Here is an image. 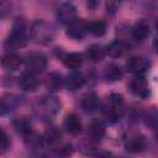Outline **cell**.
<instances>
[{
  "mask_svg": "<svg viewBox=\"0 0 158 158\" xmlns=\"http://www.w3.org/2000/svg\"><path fill=\"white\" fill-rule=\"evenodd\" d=\"M125 112V102L120 94H111L107 99L106 107H105V115L106 117L115 122L122 117Z\"/></svg>",
  "mask_w": 158,
  "mask_h": 158,
  "instance_id": "6da1fadb",
  "label": "cell"
},
{
  "mask_svg": "<svg viewBox=\"0 0 158 158\" xmlns=\"http://www.w3.org/2000/svg\"><path fill=\"white\" fill-rule=\"evenodd\" d=\"M25 32H26V23L23 19H16V21L12 25L11 35L6 42V44L10 46H22L25 43Z\"/></svg>",
  "mask_w": 158,
  "mask_h": 158,
  "instance_id": "7a4b0ae2",
  "label": "cell"
},
{
  "mask_svg": "<svg viewBox=\"0 0 158 158\" xmlns=\"http://www.w3.org/2000/svg\"><path fill=\"white\" fill-rule=\"evenodd\" d=\"M47 65V59L43 54L41 53H31L27 57L26 60V69L31 74H38L42 73L46 69Z\"/></svg>",
  "mask_w": 158,
  "mask_h": 158,
  "instance_id": "3957f363",
  "label": "cell"
},
{
  "mask_svg": "<svg viewBox=\"0 0 158 158\" xmlns=\"http://www.w3.org/2000/svg\"><path fill=\"white\" fill-rule=\"evenodd\" d=\"M57 17L62 23L70 25L72 22H74L77 20V10H75L74 5H72L69 2H64L60 6H58Z\"/></svg>",
  "mask_w": 158,
  "mask_h": 158,
  "instance_id": "277c9868",
  "label": "cell"
},
{
  "mask_svg": "<svg viewBox=\"0 0 158 158\" xmlns=\"http://www.w3.org/2000/svg\"><path fill=\"white\" fill-rule=\"evenodd\" d=\"M88 26H89V23H86L83 19H77L74 22L68 25L67 36L73 40H79L86 33V31H89Z\"/></svg>",
  "mask_w": 158,
  "mask_h": 158,
  "instance_id": "5b68a950",
  "label": "cell"
},
{
  "mask_svg": "<svg viewBox=\"0 0 158 158\" xmlns=\"http://www.w3.org/2000/svg\"><path fill=\"white\" fill-rule=\"evenodd\" d=\"M130 89L132 91V94H135L136 96H139V98H147L148 94H149V90H148V84H147V80L143 75H137L132 79L131 81V85H130Z\"/></svg>",
  "mask_w": 158,
  "mask_h": 158,
  "instance_id": "8992f818",
  "label": "cell"
},
{
  "mask_svg": "<svg viewBox=\"0 0 158 158\" xmlns=\"http://www.w3.org/2000/svg\"><path fill=\"white\" fill-rule=\"evenodd\" d=\"M148 60L141 56H132L128 58L127 63H126V67L128 69V72L131 73H136L139 75V73H143L146 69H148Z\"/></svg>",
  "mask_w": 158,
  "mask_h": 158,
  "instance_id": "52a82bcc",
  "label": "cell"
},
{
  "mask_svg": "<svg viewBox=\"0 0 158 158\" xmlns=\"http://www.w3.org/2000/svg\"><path fill=\"white\" fill-rule=\"evenodd\" d=\"M128 49V44L123 41H114L111 42L106 48H105V52L106 54H109L110 57L112 58H120L122 57Z\"/></svg>",
  "mask_w": 158,
  "mask_h": 158,
  "instance_id": "ba28073f",
  "label": "cell"
},
{
  "mask_svg": "<svg viewBox=\"0 0 158 158\" xmlns=\"http://www.w3.org/2000/svg\"><path fill=\"white\" fill-rule=\"evenodd\" d=\"M148 36H149V25L144 20L137 21L132 27V37L138 42H142Z\"/></svg>",
  "mask_w": 158,
  "mask_h": 158,
  "instance_id": "9c48e42d",
  "label": "cell"
},
{
  "mask_svg": "<svg viewBox=\"0 0 158 158\" xmlns=\"http://www.w3.org/2000/svg\"><path fill=\"white\" fill-rule=\"evenodd\" d=\"M64 128L68 133L70 135H78L81 131V122L79 120V117L75 114H69L65 116L64 120Z\"/></svg>",
  "mask_w": 158,
  "mask_h": 158,
  "instance_id": "30bf717a",
  "label": "cell"
},
{
  "mask_svg": "<svg viewBox=\"0 0 158 158\" xmlns=\"http://www.w3.org/2000/svg\"><path fill=\"white\" fill-rule=\"evenodd\" d=\"M85 83V79L83 77V74L80 72H72L68 74L67 79H65V86L68 90H77L79 88H81Z\"/></svg>",
  "mask_w": 158,
  "mask_h": 158,
  "instance_id": "8fae6325",
  "label": "cell"
},
{
  "mask_svg": "<svg viewBox=\"0 0 158 158\" xmlns=\"http://www.w3.org/2000/svg\"><path fill=\"white\" fill-rule=\"evenodd\" d=\"M81 107L84 109L85 112H88V114H94V112H96V111L99 110V107H100V100H99V98H98L94 93L88 94V95L83 99V101H81Z\"/></svg>",
  "mask_w": 158,
  "mask_h": 158,
  "instance_id": "7c38bea8",
  "label": "cell"
},
{
  "mask_svg": "<svg viewBox=\"0 0 158 158\" xmlns=\"http://www.w3.org/2000/svg\"><path fill=\"white\" fill-rule=\"evenodd\" d=\"M38 79L35 77V74H31L28 72L23 73L20 78V86L26 91H35L38 88Z\"/></svg>",
  "mask_w": 158,
  "mask_h": 158,
  "instance_id": "4fadbf2b",
  "label": "cell"
},
{
  "mask_svg": "<svg viewBox=\"0 0 158 158\" xmlns=\"http://www.w3.org/2000/svg\"><path fill=\"white\" fill-rule=\"evenodd\" d=\"M62 85H63V79H62V75L58 73H49L44 79L46 89H48L52 93L60 90Z\"/></svg>",
  "mask_w": 158,
  "mask_h": 158,
  "instance_id": "5bb4252c",
  "label": "cell"
},
{
  "mask_svg": "<svg viewBox=\"0 0 158 158\" xmlns=\"http://www.w3.org/2000/svg\"><path fill=\"white\" fill-rule=\"evenodd\" d=\"M146 141L142 136H132L125 144V148L130 153H138L144 149Z\"/></svg>",
  "mask_w": 158,
  "mask_h": 158,
  "instance_id": "9a60e30c",
  "label": "cell"
},
{
  "mask_svg": "<svg viewBox=\"0 0 158 158\" xmlns=\"http://www.w3.org/2000/svg\"><path fill=\"white\" fill-rule=\"evenodd\" d=\"M1 64H2V67L6 70L14 72V70H17L20 68V65H21V58L17 54H15V53H6L2 57Z\"/></svg>",
  "mask_w": 158,
  "mask_h": 158,
  "instance_id": "2e32d148",
  "label": "cell"
},
{
  "mask_svg": "<svg viewBox=\"0 0 158 158\" xmlns=\"http://www.w3.org/2000/svg\"><path fill=\"white\" fill-rule=\"evenodd\" d=\"M105 49L100 44H91L86 49V57L91 62H100L105 56Z\"/></svg>",
  "mask_w": 158,
  "mask_h": 158,
  "instance_id": "e0dca14e",
  "label": "cell"
},
{
  "mask_svg": "<svg viewBox=\"0 0 158 158\" xmlns=\"http://www.w3.org/2000/svg\"><path fill=\"white\" fill-rule=\"evenodd\" d=\"M63 63H64V65H65L67 68L75 70V69H78V68L81 65V63H83V56H81L80 53H69V54H67V56L64 57Z\"/></svg>",
  "mask_w": 158,
  "mask_h": 158,
  "instance_id": "ac0fdd59",
  "label": "cell"
},
{
  "mask_svg": "<svg viewBox=\"0 0 158 158\" xmlns=\"http://www.w3.org/2000/svg\"><path fill=\"white\" fill-rule=\"evenodd\" d=\"M105 133V128L102 126L101 122L99 121H94L89 125V128H88V135L91 139H100Z\"/></svg>",
  "mask_w": 158,
  "mask_h": 158,
  "instance_id": "d6986e66",
  "label": "cell"
},
{
  "mask_svg": "<svg viewBox=\"0 0 158 158\" xmlns=\"http://www.w3.org/2000/svg\"><path fill=\"white\" fill-rule=\"evenodd\" d=\"M106 28H107L106 22H105V21H101V20L90 22L89 26H88L89 32L93 33V35L96 36V37H101V36H104L105 32H106Z\"/></svg>",
  "mask_w": 158,
  "mask_h": 158,
  "instance_id": "ffe728a7",
  "label": "cell"
},
{
  "mask_svg": "<svg viewBox=\"0 0 158 158\" xmlns=\"http://www.w3.org/2000/svg\"><path fill=\"white\" fill-rule=\"evenodd\" d=\"M122 77V72H121V68L116 64H111L106 68V72H105V78L109 80V81H116V80H120Z\"/></svg>",
  "mask_w": 158,
  "mask_h": 158,
  "instance_id": "44dd1931",
  "label": "cell"
},
{
  "mask_svg": "<svg viewBox=\"0 0 158 158\" xmlns=\"http://www.w3.org/2000/svg\"><path fill=\"white\" fill-rule=\"evenodd\" d=\"M44 141L48 144H56L60 141V132L57 127H49L44 133Z\"/></svg>",
  "mask_w": 158,
  "mask_h": 158,
  "instance_id": "7402d4cb",
  "label": "cell"
},
{
  "mask_svg": "<svg viewBox=\"0 0 158 158\" xmlns=\"http://www.w3.org/2000/svg\"><path fill=\"white\" fill-rule=\"evenodd\" d=\"M144 123L151 128H158V110L152 109L144 116Z\"/></svg>",
  "mask_w": 158,
  "mask_h": 158,
  "instance_id": "603a6c76",
  "label": "cell"
},
{
  "mask_svg": "<svg viewBox=\"0 0 158 158\" xmlns=\"http://www.w3.org/2000/svg\"><path fill=\"white\" fill-rule=\"evenodd\" d=\"M15 127H16V130L19 131V132H21L22 135H27V133H30V132H32V130H31V123L27 121V120H25V118H19L17 121H15Z\"/></svg>",
  "mask_w": 158,
  "mask_h": 158,
  "instance_id": "cb8c5ba5",
  "label": "cell"
},
{
  "mask_svg": "<svg viewBox=\"0 0 158 158\" xmlns=\"http://www.w3.org/2000/svg\"><path fill=\"white\" fill-rule=\"evenodd\" d=\"M25 137H26V143H27V144H30V146H32V147H35V148L40 147V146H41V143H42V138H41L38 135L33 133V132L27 133Z\"/></svg>",
  "mask_w": 158,
  "mask_h": 158,
  "instance_id": "d4e9b609",
  "label": "cell"
},
{
  "mask_svg": "<svg viewBox=\"0 0 158 158\" xmlns=\"http://www.w3.org/2000/svg\"><path fill=\"white\" fill-rule=\"evenodd\" d=\"M10 148V138L7 137V135L5 133L4 130H1V135H0V153L4 154L9 151Z\"/></svg>",
  "mask_w": 158,
  "mask_h": 158,
  "instance_id": "484cf974",
  "label": "cell"
},
{
  "mask_svg": "<svg viewBox=\"0 0 158 158\" xmlns=\"http://www.w3.org/2000/svg\"><path fill=\"white\" fill-rule=\"evenodd\" d=\"M72 153H73V147H72L70 144H65V146L62 147V148L59 149V152H58V154H59L60 157H63V158L69 157Z\"/></svg>",
  "mask_w": 158,
  "mask_h": 158,
  "instance_id": "4316f807",
  "label": "cell"
},
{
  "mask_svg": "<svg viewBox=\"0 0 158 158\" xmlns=\"http://www.w3.org/2000/svg\"><path fill=\"white\" fill-rule=\"evenodd\" d=\"M153 46H154V49H156V52L158 53V38L154 41V43H153Z\"/></svg>",
  "mask_w": 158,
  "mask_h": 158,
  "instance_id": "83f0119b",
  "label": "cell"
},
{
  "mask_svg": "<svg viewBox=\"0 0 158 158\" xmlns=\"http://www.w3.org/2000/svg\"><path fill=\"white\" fill-rule=\"evenodd\" d=\"M156 137H157V139H158V128H157V133H156Z\"/></svg>",
  "mask_w": 158,
  "mask_h": 158,
  "instance_id": "f1b7e54d",
  "label": "cell"
},
{
  "mask_svg": "<svg viewBox=\"0 0 158 158\" xmlns=\"http://www.w3.org/2000/svg\"><path fill=\"white\" fill-rule=\"evenodd\" d=\"M157 30H158V21H157Z\"/></svg>",
  "mask_w": 158,
  "mask_h": 158,
  "instance_id": "f546056e",
  "label": "cell"
}]
</instances>
